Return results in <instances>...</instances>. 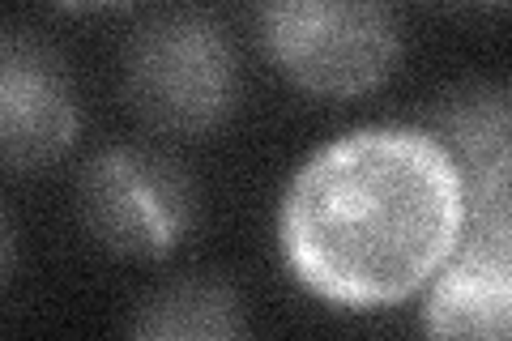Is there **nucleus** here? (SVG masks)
<instances>
[{
    "label": "nucleus",
    "instance_id": "nucleus-1",
    "mask_svg": "<svg viewBox=\"0 0 512 341\" xmlns=\"http://www.w3.org/2000/svg\"><path fill=\"white\" fill-rule=\"evenodd\" d=\"M461 222L466 184L427 128H355L299 167L278 239L312 295L389 307L436 282Z\"/></svg>",
    "mask_w": 512,
    "mask_h": 341
},
{
    "label": "nucleus",
    "instance_id": "nucleus-2",
    "mask_svg": "<svg viewBox=\"0 0 512 341\" xmlns=\"http://www.w3.org/2000/svg\"><path fill=\"white\" fill-rule=\"evenodd\" d=\"M239 90L222 22L201 9H171L141 22L124 47L128 107L158 133L201 137L231 116Z\"/></svg>",
    "mask_w": 512,
    "mask_h": 341
},
{
    "label": "nucleus",
    "instance_id": "nucleus-3",
    "mask_svg": "<svg viewBox=\"0 0 512 341\" xmlns=\"http://www.w3.org/2000/svg\"><path fill=\"white\" fill-rule=\"evenodd\" d=\"M269 60L308 94L350 99L376 90L402 56V30L384 5L363 0H278L261 9Z\"/></svg>",
    "mask_w": 512,
    "mask_h": 341
},
{
    "label": "nucleus",
    "instance_id": "nucleus-4",
    "mask_svg": "<svg viewBox=\"0 0 512 341\" xmlns=\"http://www.w3.org/2000/svg\"><path fill=\"white\" fill-rule=\"evenodd\" d=\"M77 209L90 239L107 252L128 261H154L188 235L197 218V192L184 167L167 154L141 145H111L86 162Z\"/></svg>",
    "mask_w": 512,
    "mask_h": 341
},
{
    "label": "nucleus",
    "instance_id": "nucleus-5",
    "mask_svg": "<svg viewBox=\"0 0 512 341\" xmlns=\"http://www.w3.org/2000/svg\"><path fill=\"white\" fill-rule=\"evenodd\" d=\"M77 94L64 60L39 35L9 30L0 43V154L13 171L52 167L77 141Z\"/></svg>",
    "mask_w": 512,
    "mask_h": 341
},
{
    "label": "nucleus",
    "instance_id": "nucleus-6",
    "mask_svg": "<svg viewBox=\"0 0 512 341\" xmlns=\"http://www.w3.org/2000/svg\"><path fill=\"white\" fill-rule=\"evenodd\" d=\"M427 341H512V252L474 235L448 256L423 307Z\"/></svg>",
    "mask_w": 512,
    "mask_h": 341
},
{
    "label": "nucleus",
    "instance_id": "nucleus-7",
    "mask_svg": "<svg viewBox=\"0 0 512 341\" xmlns=\"http://www.w3.org/2000/svg\"><path fill=\"white\" fill-rule=\"evenodd\" d=\"M427 133L453 158L461 184H466V197H474V188L512 150V86L466 81V86L448 90L431 107Z\"/></svg>",
    "mask_w": 512,
    "mask_h": 341
},
{
    "label": "nucleus",
    "instance_id": "nucleus-8",
    "mask_svg": "<svg viewBox=\"0 0 512 341\" xmlns=\"http://www.w3.org/2000/svg\"><path fill=\"white\" fill-rule=\"evenodd\" d=\"M124 341H252L244 299L227 278L192 273L158 286L133 312Z\"/></svg>",
    "mask_w": 512,
    "mask_h": 341
},
{
    "label": "nucleus",
    "instance_id": "nucleus-9",
    "mask_svg": "<svg viewBox=\"0 0 512 341\" xmlns=\"http://www.w3.org/2000/svg\"><path fill=\"white\" fill-rule=\"evenodd\" d=\"M470 201H474L478 235L491 239L495 248L512 252V150L500 158V167L474 188Z\"/></svg>",
    "mask_w": 512,
    "mask_h": 341
}]
</instances>
